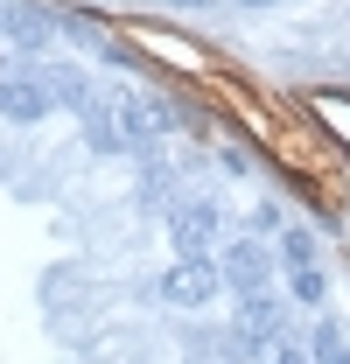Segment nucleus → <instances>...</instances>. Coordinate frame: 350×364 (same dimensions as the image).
I'll return each instance as SVG.
<instances>
[{
	"label": "nucleus",
	"mask_w": 350,
	"mask_h": 364,
	"mask_svg": "<svg viewBox=\"0 0 350 364\" xmlns=\"http://www.w3.org/2000/svg\"><path fill=\"white\" fill-rule=\"evenodd\" d=\"M224 238V210L211 203V196H182V203H169V245L175 259H211Z\"/></svg>",
	"instance_id": "1"
},
{
	"label": "nucleus",
	"mask_w": 350,
	"mask_h": 364,
	"mask_svg": "<svg viewBox=\"0 0 350 364\" xmlns=\"http://www.w3.org/2000/svg\"><path fill=\"white\" fill-rule=\"evenodd\" d=\"M224 267V294H238V301H260L266 287H273V267H280V252L266 245V238H231L218 252Z\"/></svg>",
	"instance_id": "2"
},
{
	"label": "nucleus",
	"mask_w": 350,
	"mask_h": 364,
	"mask_svg": "<svg viewBox=\"0 0 350 364\" xmlns=\"http://www.w3.org/2000/svg\"><path fill=\"white\" fill-rule=\"evenodd\" d=\"M49 112H56V98H49L43 77H36V56H7V63H0V119L36 127Z\"/></svg>",
	"instance_id": "3"
},
{
	"label": "nucleus",
	"mask_w": 350,
	"mask_h": 364,
	"mask_svg": "<svg viewBox=\"0 0 350 364\" xmlns=\"http://www.w3.org/2000/svg\"><path fill=\"white\" fill-rule=\"evenodd\" d=\"M218 294H224L218 252H211V259H175V267L161 273V301H175V309H211Z\"/></svg>",
	"instance_id": "4"
},
{
	"label": "nucleus",
	"mask_w": 350,
	"mask_h": 364,
	"mask_svg": "<svg viewBox=\"0 0 350 364\" xmlns=\"http://www.w3.org/2000/svg\"><path fill=\"white\" fill-rule=\"evenodd\" d=\"M112 112H120V140H127V147L161 154V134L175 127V105H169V98H120Z\"/></svg>",
	"instance_id": "5"
},
{
	"label": "nucleus",
	"mask_w": 350,
	"mask_h": 364,
	"mask_svg": "<svg viewBox=\"0 0 350 364\" xmlns=\"http://www.w3.org/2000/svg\"><path fill=\"white\" fill-rule=\"evenodd\" d=\"M56 28H63L56 7H43V0H7V43L21 49V56H28V49H49Z\"/></svg>",
	"instance_id": "6"
},
{
	"label": "nucleus",
	"mask_w": 350,
	"mask_h": 364,
	"mask_svg": "<svg viewBox=\"0 0 350 364\" xmlns=\"http://www.w3.org/2000/svg\"><path fill=\"white\" fill-rule=\"evenodd\" d=\"M36 77H43V91L63 105V112H78L85 119L91 105H98V91H91V77L78 70V63H56V56H36Z\"/></svg>",
	"instance_id": "7"
},
{
	"label": "nucleus",
	"mask_w": 350,
	"mask_h": 364,
	"mask_svg": "<svg viewBox=\"0 0 350 364\" xmlns=\"http://www.w3.org/2000/svg\"><path fill=\"white\" fill-rule=\"evenodd\" d=\"M287 294H295L302 309H322V294H329V280H322V267H315V259H302V267H287Z\"/></svg>",
	"instance_id": "8"
},
{
	"label": "nucleus",
	"mask_w": 350,
	"mask_h": 364,
	"mask_svg": "<svg viewBox=\"0 0 350 364\" xmlns=\"http://www.w3.org/2000/svg\"><path fill=\"white\" fill-rule=\"evenodd\" d=\"M147 168H140V203H169V189H175V176H169V161L161 154H140Z\"/></svg>",
	"instance_id": "9"
},
{
	"label": "nucleus",
	"mask_w": 350,
	"mask_h": 364,
	"mask_svg": "<svg viewBox=\"0 0 350 364\" xmlns=\"http://www.w3.org/2000/svg\"><path fill=\"white\" fill-rule=\"evenodd\" d=\"M308 358H315V364H350V343L336 336V322H315V336H308Z\"/></svg>",
	"instance_id": "10"
},
{
	"label": "nucleus",
	"mask_w": 350,
	"mask_h": 364,
	"mask_svg": "<svg viewBox=\"0 0 350 364\" xmlns=\"http://www.w3.org/2000/svg\"><path fill=\"white\" fill-rule=\"evenodd\" d=\"M245 225H253L245 238H273V245H280V238H287V210H280V203H260Z\"/></svg>",
	"instance_id": "11"
},
{
	"label": "nucleus",
	"mask_w": 350,
	"mask_h": 364,
	"mask_svg": "<svg viewBox=\"0 0 350 364\" xmlns=\"http://www.w3.org/2000/svg\"><path fill=\"white\" fill-rule=\"evenodd\" d=\"M273 252H280V267H302V259H315V238H308V231H287Z\"/></svg>",
	"instance_id": "12"
},
{
	"label": "nucleus",
	"mask_w": 350,
	"mask_h": 364,
	"mask_svg": "<svg viewBox=\"0 0 350 364\" xmlns=\"http://www.w3.org/2000/svg\"><path fill=\"white\" fill-rule=\"evenodd\" d=\"M266 364H315V358H308L302 343H273V358H266Z\"/></svg>",
	"instance_id": "13"
},
{
	"label": "nucleus",
	"mask_w": 350,
	"mask_h": 364,
	"mask_svg": "<svg viewBox=\"0 0 350 364\" xmlns=\"http://www.w3.org/2000/svg\"><path fill=\"white\" fill-rule=\"evenodd\" d=\"M161 7H182V14H196V7H203V14H211L218 0H161Z\"/></svg>",
	"instance_id": "14"
},
{
	"label": "nucleus",
	"mask_w": 350,
	"mask_h": 364,
	"mask_svg": "<svg viewBox=\"0 0 350 364\" xmlns=\"http://www.w3.org/2000/svg\"><path fill=\"white\" fill-rule=\"evenodd\" d=\"M238 7H280V0H238Z\"/></svg>",
	"instance_id": "15"
}]
</instances>
